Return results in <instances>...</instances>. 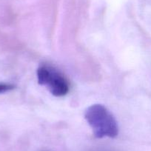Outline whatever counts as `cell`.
<instances>
[{"label": "cell", "instance_id": "6da1fadb", "mask_svg": "<svg viewBox=\"0 0 151 151\" xmlns=\"http://www.w3.org/2000/svg\"><path fill=\"white\" fill-rule=\"evenodd\" d=\"M85 118L95 137L116 138L119 134L117 122L113 114L102 104H96L86 109Z\"/></svg>", "mask_w": 151, "mask_h": 151}, {"label": "cell", "instance_id": "7a4b0ae2", "mask_svg": "<svg viewBox=\"0 0 151 151\" xmlns=\"http://www.w3.org/2000/svg\"><path fill=\"white\" fill-rule=\"evenodd\" d=\"M38 82L44 86L54 96L66 95L70 90L69 82L65 76L56 68L48 65H42L37 70Z\"/></svg>", "mask_w": 151, "mask_h": 151}, {"label": "cell", "instance_id": "3957f363", "mask_svg": "<svg viewBox=\"0 0 151 151\" xmlns=\"http://www.w3.org/2000/svg\"><path fill=\"white\" fill-rule=\"evenodd\" d=\"M14 88V86L13 85H11V84L0 83V93L8 92V91L13 90Z\"/></svg>", "mask_w": 151, "mask_h": 151}]
</instances>
